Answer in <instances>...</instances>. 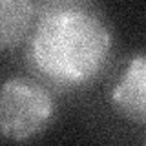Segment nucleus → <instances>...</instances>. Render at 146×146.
I'll use <instances>...</instances> for the list:
<instances>
[{"mask_svg":"<svg viewBox=\"0 0 146 146\" xmlns=\"http://www.w3.org/2000/svg\"><path fill=\"white\" fill-rule=\"evenodd\" d=\"M113 108L137 124H146V55L130 60L121 82L111 91Z\"/></svg>","mask_w":146,"mask_h":146,"instance_id":"nucleus-3","label":"nucleus"},{"mask_svg":"<svg viewBox=\"0 0 146 146\" xmlns=\"http://www.w3.org/2000/svg\"><path fill=\"white\" fill-rule=\"evenodd\" d=\"M46 4H48V7H82L80 2L82 0H44Z\"/></svg>","mask_w":146,"mask_h":146,"instance_id":"nucleus-5","label":"nucleus"},{"mask_svg":"<svg viewBox=\"0 0 146 146\" xmlns=\"http://www.w3.org/2000/svg\"><path fill=\"white\" fill-rule=\"evenodd\" d=\"M111 36L84 7L44 9L31 38V64L55 86L73 88L93 79L108 58Z\"/></svg>","mask_w":146,"mask_h":146,"instance_id":"nucleus-1","label":"nucleus"},{"mask_svg":"<svg viewBox=\"0 0 146 146\" xmlns=\"http://www.w3.org/2000/svg\"><path fill=\"white\" fill-rule=\"evenodd\" d=\"M53 115L48 88L33 79H9L0 95V130L6 139L24 141L44 130Z\"/></svg>","mask_w":146,"mask_h":146,"instance_id":"nucleus-2","label":"nucleus"},{"mask_svg":"<svg viewBox=\"0 0 146 146\" xmlns=\"http://www.w3.org/2000/svg\"><path fill=\"white\" fill-rule=\"evenodd\" d=\"M33 15V0H0V48H17L29 33Z\"/></svg>","mask_w":146,"mask_h":146,"instance_id":"nucleus-4","label":"nucleus"}]
</instances>
